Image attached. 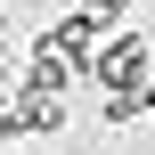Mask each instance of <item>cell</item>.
<instances>
[{"instance_id":"obj_1","label":"cell","mask_w":155,"mask_h":155,"mask_svg":"<svg viewBox=\"0 0 155 155\" xmlns=\"http://www.w3.org/2000/svg\"><path fill=\"white\" fill-rule=\"evenodd\" d=\"M90 82H98V90H147L155 82V41L131 33V25H114V41H106V57L90 65Z\"/></svg>"},{"instance_id":"obj_2","label":"cell","mask_w":155,"mask_h":155,"mask_svg":"<svg viewBox=\"0 0 155 155\" xmlns=\"http://www.w3.org/2000/svg\"><path fill=\"white\" fill-rule=\"evenodd\" d=\"M57 139L65 131V98L57 90H41V82H16V106H8V131H0V147H16V139Z\"/></svg>"},{"instance_id":"obj_3","label":"cell","mask_w":155,"mask_h":155,"mask_svg":"<svg viewBox=\"0 0 155 155\" xmlns=\"http://www.w3.org/2000/svg\"><path fill=\"white\" fill-rule=\"evenodd\" d=\"M49 41H57V49H65V57L82 65V74H90V65L106 57V41H114V25H106L98 8H65V16L49 25Z\"/></svg>"},{"instance_id":"obj_4","label":"cell","mask_w":155,"mask_h":155,"mask_svg":"<svg viewBox=\"0 0 155 155\" xmlns=\"http://www.w3.org/2000/svg\"><path fill=\"white\" fill-rule=\"evenodd\" d=\"M25 82H41V90H57V98H65V90H74V82H90V74H82L49 33H33V49H25Z\"/></svg>"},{"instance_id":"obj_5","label":"cell","mask_w":155,"mask_h":155,"mask_svg":"<svg viewBox=\"0 0 155 155\" xmlns=\"http://www.w3.org/2000/svg\"><path fill=\"white\" fill-rule=\"evenodd\" d=\"M147 114V90H98V123L106 131H123V123H139Z\"/></svg>"},{"instance_id":"obj_6","label":"cell","mask_w":155,"mask_h":155,"mask_svg":"<svg viewBox=\"0 0 155 155\" xmlns=\"http://www.w3.org/2000/svg\"><path fill=\"white\" fill-rule=\"evenodd\" d=\"M82 8H98V16H106V25H123V16H131V8H139V0H82Z\"/></svg>"},{"instance_id":"obj_7","label":"cell","mask_w":155,"mask_h":155,"mask_svg":"<svg viewBox=\"0 0 155 155\" xmlns=\"http://www.w3.org/2000/svg\"><path fill=\"white\" fill-rule=\"evenodd\" d=\"M8 41H16V16H8V8H0V49H8Z\"/></svg>"},{"instance_id":"obj_8","label":"cell","mask_w":155,"mask_h":155,"mask_svg":"<svg viewBox=\"0 0 155 155\" xmlns=\"http://www.w3.org/2000/svg\"><path fill=\"white\" fill-rule=\"evenodd\" d=\"M0 90H16V74H8V49H0Z\"/></svg>"},{"instance_id":"obj_9","label":"cell","mask_w":155,"mask_h":155,"mask_svg":"<svg viewBox=\"0 0 155 155\" xmlns=\"http://www.w3.org/2000/svg\"><path fill=\"white\" fill-rule=\"evenodd\" d=\"M8 106H16V90H0V131H8Z\"/></svg>"},{"instance_id":"obj_10","label":"cell","mask_w":155,"mask_h":155,"mask_svg":"<svg viewBox=\"0 0 155 155\" xmlns=\"http://www.w3.org/2000/svg\"><path fill=\"white\" fill-rule=\"evenodd\" d=\"M147 114H155V82H147Z\"/></svg>"}]
</instances>
